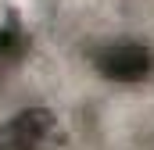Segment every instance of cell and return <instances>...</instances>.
I'll return each mask as SVG.
<instances>
[{
  "instance_id": "1",
  "label": "cell",
  "mask_w": 154,
  "mask_h": 150,
  "mask_svg": "<svg viewBox=\"0 0 154 150\" xmlns=\"http://www.w3.org/2000/svg\"><path fill=\"white\" fill-rule=\"evenodd\" d=\"M61 122L47 107L18 111L0 125V150H61Z\"/></svg>"
},
{
  "instance_id": "2",
  "label": "cell",
  "mask_w": 154,
  "mask_h": 150,
  "mask_svg": "<svg viewBox=\"0 0 154 150\" xmlns=\"http://www.w3.org/2000/svg\"><path fill=\"white\" fill-rule=\"evenodd\" d=\"M93 68L111 82H140L154 68V54L140 39H108L90 50Z\"/></svg>"
},
{
  "instance_id": "3",
  "label": "cell",
  "mask_w": 154,
  "mask_h": 150,
  "mask_svg": "<svg viewBox=\"0 0 154 150\" xmlns=\"http://www.w3.org/2000/svg\"><path fill=\"white\" fill-rule=\"evenodd\" d=\"M29 50V36L18 22H7L0 25V64H11V61H22Z\"/></svg>"
}]
</instances>
